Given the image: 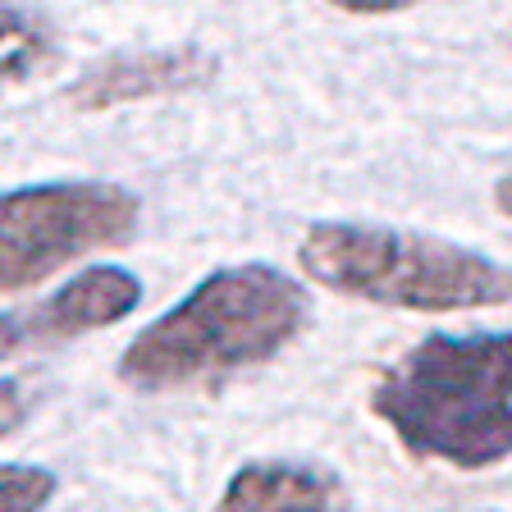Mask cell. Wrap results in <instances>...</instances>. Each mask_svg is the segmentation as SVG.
Returning a JSON list of instances; mask_svg holds the SVG:
<instances>
[{
  "mask_svg": "<svg viewBox=\"0 0 512 512\" xmlns=\"http://www.w3.org/2000/svg\"><path fill=\"white\" fill-rule=\"evenodd\" d=\"M142 302V279L133 270L101 261V266L78 270L69 284H60L51 298L37 302L46 343H64L78 334H92L101 325H119L124 316H133Z\"/></svg>",
  "mask_w": 512,
  "mask_h": 512,
  "instance_id": "52a82bcc",
  "label": "cell"
},
{
  "mask_svg": "<svg viewBox=\"0 0 512 512\" xmlns=\"http://www.w3.org/2000/svg\"><path fill=\"white\" fill-rule=\"evenodd\" d=\"M371 412L421 462L485 471L512 458V330L426 334L371 384Z\"/></svg>",
  "mask_w": 512,
  "mask_h": 512,
  "instance_id": "6da1fadb",
  "label": "cell"
},
{
  "mask_svg": "<svg viewBox=\"0 0 512 512\" xmlns=\"http://www.w3.org/2000/svg\"><path fill=\"white\" fill-rule=\"evenodd\" d=\"M330 10H343V14H357V19H375V14H403L421 0H325Z\"/></svg>",
  "mask_w": 512,
  "mask_h": 512,
  "instance_id": "7c38bea8",
  "label": "cell"
},
{
  "mask_svg": "<svg viewBox=\"0 0 512 512\" xmlns=\"http://www.w3.org/2000/svg\"><path fill=\"white\" fill-rule=\"evenodd\" d=\"M51 60V32L19 5L0 0V83L28 78L37 64Z\"/></svg>",
  "mask_w": 512,
  "mask_h": 512,
  "instance_id": "ba28073f",
  "label": "cell"
},
{
  "mask_svg": "<svg viewBox=\"0 0 512 512\" xmlns=\"http://www.w3.org/2000/svg\"><path fill=\"white\" fill-rule=\"evenodd\" d=\"M307 288L266 261L224 266L183 293L119 352V380L138 394H174L266 366L302 334Z\"/></svg>",
  "mask_w": 512,
  "mask_h": 512,
  "instance_id": "7a4b0ae2",
  "label": "cell"
},
{
  "mask_svg": "<svg viewBox=\"0 0 512 512\" xmlns=\"http://www.w3.org/2000/svg\"><path fill=\"white\" fill-rule=\"evenodd\" d=\"M220 74V60L202 46H165V51H124L110 60L87 64L74 83L64 87V101L83 115L138 106L156 96H179L206 87Z\"/></svg>",
  "mask_w": 512,
  "mask_h": 512,
  "instance_id": "5b68a950",
  "label": "cell"
},
{
  "mask_svg": "<svg viewBox=\"0 0 512 512\" xmlns=\"http://www.w3.org/2000/svg\"><path fill=\"white\" fill-rule=\"evenodd\" d=\"M28 394H23V384L19 380H0V439H10L14 430L28 426Z\"/></svg>",
  "mask_w": 512,
  "mask_h": 512,
  "instance_id": "8fae6325",
  "label": "cell"
},
{
  "mask_svg": "<svg viewBox=\"0 0 512 512\" xmlns=\"http://www.w3.org/2000/svg\"><path fill=\"white\" fill-rule=\"evenodd\" d=\"M46 334H42V316L37 307L28 311H0V362L19 357L23 348H42Z\"/></svg>",
  "mask_w": 512,
  "mask_h": 512,
  "instance_id": "30bf717a",
  "label": "cell"
},
{
  "mask_svg": "<svg viewBox=\"0 0 512 512\" xmlns=\"http://www.w3.org/2000/svg\"><path fill=\"white\" fill-rule=\"evenodd\" d=\"M138 197L106 179H60L0 192V293H28L78 256L124 247Z\"/></svg>",
  "mask_w": 512,
  "mask_h": 512,
  "instance_id": "277c9868",
  "label": "cell"
},
{
  "mask_svg": "<svg viewBox=\"0 0 512 512\" xmlns=\"http://www.w3.org/2000/svg\"><path fill=\"white\" fill-rule=\"evenodd\" d=\"M494 206H499V211L512 220V174H503V179L494 183Z\"/></svg>",
  "mask_w": 512,
  "mask_h": 512,
  "instance_id": "4fadbf2b",
  "label": "cell"
},
{
  "mask_svg": "<svg viewBox=\"0 0 512 512\" xmlns=\"http://www.w3.org/2000/svg\"><path fill=\"white\" fill-rule=\"evenodd\" d=\"M60 480L46 467L28 462H0V512H42L55 499Z\"/></svg>",
  "mask_w": 512,
  "mask_h": 512,
  "instance_id": "9c48e42d",
  "label": "cell"
},
{
  "mask_svg": "<svg viewBox=\"0 0 512 512\" xmlns=\"http://www.w3.org/2000/svg\"><path fill=\"white\" fill-rule=\"evenodd\" d=\"M298 270L339 298L398 311H485L512 302V270L476 247L394 224L316 220L298 238Z\"/></svg>",
  "mask_w": 512,
  "mask_h": 512,
  "instance_id": "3957f363",
  "label": "cell"
},
{
  "mask_svg": "<svg viewBox=\"0 0 512 512\" xmlns=\"http://www.w3.org/2000/svg\"><path fill=\"white\" fill-rule=\"evenodd\" d=\"M508 37H512V32H508Z\"/></svg>",
  "mask_w": 512,
  "mask_h": 512,
  "instance_id": "5bb4252c",
  "label": "cell"
},
{
  "mask_svg": "<svg viewBox=\"0 0 512 512\" xmlns=\"http://www.w3.org/2000/svg\"><path fill=\"white\" fill-rule=\"evenodd\" d=\"M215 512H352V494L330 467L261 458L229 476Z\"/></svg>",
  "mask_w": 512,
  "mask_h": 512,
  "instance_id": "8992f818",
  "label": "cell"
}]
</instances>
